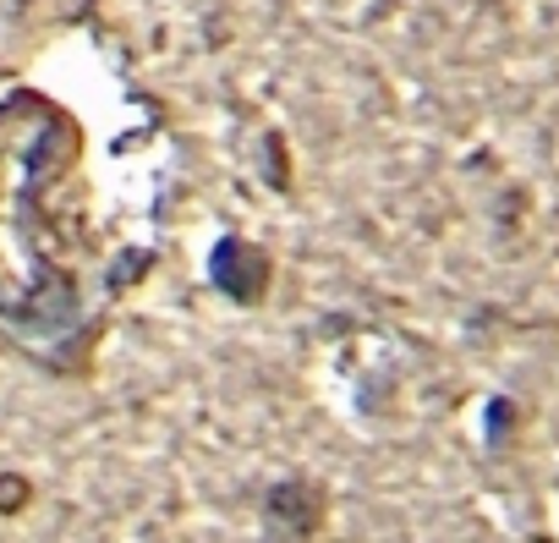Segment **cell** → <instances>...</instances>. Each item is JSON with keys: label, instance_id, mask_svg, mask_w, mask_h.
Instances as JSON below:
<instances>
[{"label": "cell", "instance_id": "1", "mask_svg": "<svg viewBox=\"0 0 559 543\" xmlns=\"http://www.w3.org/2000/svg\"><path fill=\"white\" fill-rule=\"evenodd\" d=\"M83 121L39 94L0 99V335L56 379H88L110 303L88 297Z\"/></svg>", "mask_w": 559, "mask_h": 543}, {"label": "cell", "instance_id": "3", "mask_svg": "<svg viewBox=\"0 0 559 543\" xmlns=\"http://www.w3.org/2000/svg\"><path fill=\"white\" fill-rule=\"evenodd\" d=\"M209 281H214V292L225 303L258 308L269 297V286H274V258H269V247H258L247 236H219L209 247Z\"/></svg>", "mask_w": 559, "mask_h": 543}, {"label": "cell", "instance_id": "4", "mask_svg": "<svg viewBox=\"0 0 559 543\" xmlns=\"http://www.w3.org/2000/svg\"><path fill=\"white\" fill-rule=\"evenodd\" d=\"M34 477H23V472H0V516H23L28 505H34Z\"/></svg>", "mask_w": 559, "mask_h": 543}, {"label": "cell", "instance_id": "2", "mask_svg": "<svg viewBox=\"0 0 559 543\" xmlns=\"http://www.w3.org/2000/svg\"><path fill=\"white\" fill-rule=\"evenodd\" d=\"M330 521V488L319 477H274L263 488V532L269 543H313Z\"/></svg>", "mask_w": 559, "mask_h": 543}, {"label": "cell", "instance_id": "5", "mask_svg": "<svg viewBox=\"0 0 559 543\" xmlns=\"http://www.w3.org/2000/svg\"><path fill=\"white\" fill-rule=\"evenodd\" d=\"M263 143H269V181H274V187H286V143H280L274 132H269Z\"/></svg>", "mask_w": 559, "mask_h": 543}]
</instances>
